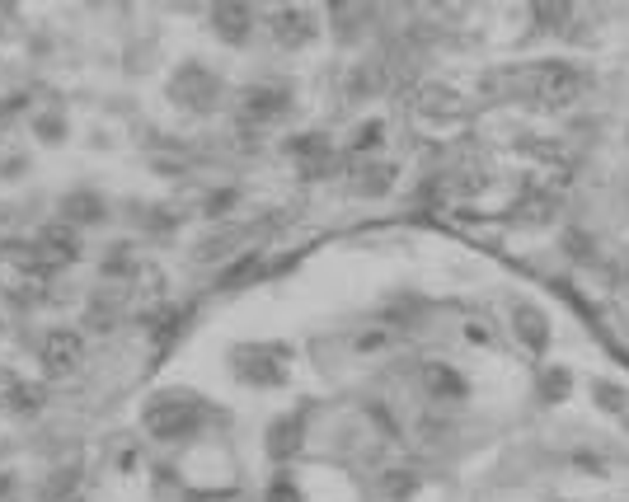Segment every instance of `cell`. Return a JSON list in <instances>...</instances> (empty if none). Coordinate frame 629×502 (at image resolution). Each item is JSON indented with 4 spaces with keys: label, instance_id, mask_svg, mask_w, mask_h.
Instances as JSON below:
<instances>
[{
    "label": "cell",
    "instance_id": "3",
    "mask_svg": "<svg viewBox=\"0 0 629 502\" xmlns=\"http://www.w3.org/2000/svg\"><path fill=\"white\" fill-rule=\"evenodd\" d=\"M540 94L550 99V104H564L578 94V71H568V66H540Z\"/></svg>",
    "mask_w": 629,
    "mask_h": 502
},
{
    "label": "cell",
    "instance_id": "5",
    "mask_svg": "<svg viewBox=\"0 0 629 502\" xmlns=\"http://www.w3.org/2000/svg\"><path fill=\"white\" fill-rule=\"evenodd\" d=\"M43 362H47V371H52V376H57V371H71V366L80 362V338H76V334H57V338H47Z\"/></svg>",
    "mask_w": 629,
    "mask_h": 502
},
{
    "label": "cell",
    "instance_id": "6",
    "mask_svg": "<svg viewBox=\"0 0 629 502\" xmlns=\"http://www.w3.org/2000/svg\"><path fill=\"white\" fill-rule=\"evenodd\" d=\"M296 442H301V423H296V418H282V423L273 427V456H292Z\"/></svg>",
    "mask_w": 629,
    "mask_h": 502
},
{
    "label": "cell",
    "instance_id": "2",
    "mask_svg": "<svg viewBox=\"0 0 629 502\" xmlns=\"http://www.w3.org/2000/svg\"><path fill=\"white\" fill-rule=\"evenodd\" d=\"M273 33L287 47L306 43L310 33H315V15H310V10H277V15H273Z\"/></svg>",
    "mask_w": 629,
    "mask_h": 502
},
{
    "label": "cell",
    "instance_id": "1",
    "mask_svg": "<svg viewBox=\"0 0 629 502\" xmlns=\"http://www.w3.org/2000/svg\"><path fill=\"white\" fill-rule=\"evenodd\" d=\"M146 427L155 437H165V442H179V437H193L202 427V409L184 395H165L146 409Z\"/></svg>",
    "mask_w": 629,
    "mask_h": 502
},
{
    "label": "cell",
    "instance_id": "4",
    "mask_svg": "<svg viewBox=\"0 0 629 502\" xmlns=\"http://www.w3.org/2000/svg\"><path fill=\"white\" fill-rule=\"evenodd\" d=\"M235 362H240V371H245L249 381H259V385L282 376V357H277V352H268V348H249V352H240Z\"/></svg>",
    "mask_w": 629,
    "mask_h": 502
},
{
    "label": "cell",
    "instance_id": "7",
    "mask_svg": "<svg viewBox=\"0 0 629 502\" xmlns=\"http://www.w3.org/2000/svg\"><path fill=\"white\" fill-rule=\"evenodd\" d=\"M212 24L226 33V38H240V33L249 29V15H245V10H216Z\"/></svg>",
    "mask_w": 629,
    "mask_h": 502
}]
</instances>
